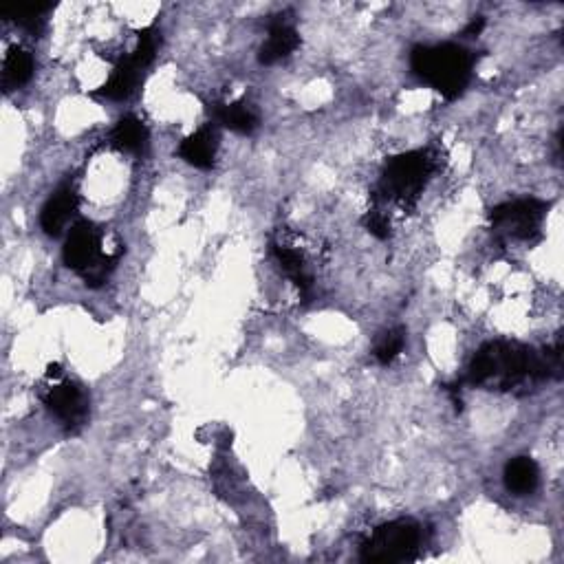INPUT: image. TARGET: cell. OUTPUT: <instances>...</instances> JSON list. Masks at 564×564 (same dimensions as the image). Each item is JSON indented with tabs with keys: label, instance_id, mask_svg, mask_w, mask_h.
Segmentation results:
<instances>
[{
	"label": "cell",
	"instance_id": "1",
	"mask_svg": "<svg viewBox=\"0 0 564 564\" xmlns=\"http://www.w3.org/2000/svg\"><path fill=\"white\" fill-rule=\"evenodd\" d=\"M560 368V344L538 353L520 342L496 340L483 344L476 351L468 371V382L472 386L512 393L518 388L536 386L549 377H558Z\"/></svg>",
	"mask_w": 564,
	"mask_h": 564
},
{
	"label": "cell",
	"instance_id": "2",
	"mask_svg": "<svg viewBox=\"0 0 564 564\" xmlns=\"http://www.w3.org/2000/svg\"><path fill=\"white\" fill-rule=\"evenodd\" d=\"M410 69L441 97L457 100L472 80L474 53L454 42L417 45L410 53Z\"/></svg>",
	"mask_w": 564,
	"mask_h": 564
},
{
	"label": "cell",
	"instance_id": "3",
	"mask_svg": "<svg viewBox=\"0 0 564 564\" xmlns=\"http://www.w3.org/2000/svg\"><path fill=\"white\" fill-rule=\"evenodd\" d=\"M437 168L439 157L432 150H410V153L388 159L382 181H379V199L395 203L404 210L415 208Z\"/></svg>",
	"mask_w": 564,
	"mask_h": 564
},
{
	"label": "cell",
	"instance_id": "4",
	"mask_svg": "<svg viewBox=\"0 0 564 564\" xmlns=\"http://www.w3.org/2000/svg\"><path fill=\"white\" fill-rule=\"evenodd\" d=\"M124 249L108 252L104 247V232L91 221L71 225L67 243H64V263L73 269L89 287H100L113 274L117 260Z\"/></svg>",
	"mask_w": 564,
	"mask_h": 564
},
{
	"label": "cell",
	"instance_id": "5",
	"mask_svg": "<svg viewBox=\"0 0 564 564\" xmlns=\"http://www.w3.org/2000/svg\"><path fill=\"white\" fill-rule=\"evenodd\" d=\"M421 525L410 518H399L393 523L377 527L362 545V560L366 562H408L419 556Z\"/></svg>",
	"mask_w": 564,
	"mask_h": 564
},
{
	"label": "cell",
	"instance_id": "6",
	"mask_svg": "<svg viewBox=\"0 0 564 564\" xmlns=\"http://www.w3.org/2000/svg\"><path fill=\"white\" fill-rule=\"evenodd\" d=\"M549 203L540 199H516L496 205L490 212L492 232L503 241L534 243L542 234Z\"/></svg>",
	"mask_w": 564,
	"mask_h": 564
},
{
	"label": "cell",
	"instance_id": "7",
	"mask_svg": "<svg viewBox=\"0 0 564 564\" xmlns=\"http://www.w3.org/2000/svg\"><path fill=\"white\" fill-rule=\"evenodd\" d=\"M42 401H45L51 415L69 430L84 426L86 417H89V397L73 382H56L49 386L47 393L42 395Z\"/></svg>",
	"mask_w": 564,
	"mask_h": 564
},
{
	"label": "cell",
	"instance_id": "8",
	"mask_svg": "<svg viewBox=\"0 0 564 564\" xmlns=\"http://www.w3.org/2000/svg\"><path fill=\"white\" fill-rule=\"evenodd\" d=\"M80 205V194L75 188L73 181L62 183V186L51 194L49 201L45 203V208L40 212V227L49 236H60L67 230L69 223L73 221L75 212H78Z\"/></svg>",
	"mask_w": 564,
	"mask_h": 564
},
{
	"label": "cell",
	"instance_id": "9",
	"mask_svg": "<svg viewBox=\"0 0 564 564\" xmlns=\"http://www.w3.org/2000/svg\"><path fill=\"white\" fill-rule=\"evenodd\" d=\"M216 150H219V133H216L212 124H208L183 139L177 148V155L194 168L210 170L216 161Z\"/></svg>",
	"mask_w": 564,
	"mask_h": 564
},
{
	"label": "cell",
	"instance_id": "10",
	"mask_svg": "<svg viewBox=\"0 0 564 564\" xmlns=\"http://www.w3.org/2000/svg\"><path fill=\"white\" fill-rule=\"evenodd\" d=\"M298 47H300V36L294 25H289L285 16H276V20H271L269 36L265 40V45L260 47L258 60L260 64H276L291 56Z\"/></svg>",
	"mask_w": 564,
	"mask_h": 564
},
{
	"label": "cell",
	"instance_id": "11",
	"mask_svg": "<svg viewBox=\"0 0 564 564\" xmlns=\"http://www.w3.org/2000/svg\"><path fill=\"white\" fill-rule=\"evenodd\" d=\"M141 80H144V69L137 67L130 56H126L117 62L111 78L95 91V95L106 97V100H128L137 91Z\"/></svg>",
	"mask_w": 564,
	"mask_h": 564
},
{
	"label": "cell",
	"instance_id": "12",
	"mask_svg": "<svg viewBox=\"0 0 564 564\" xmlns=\"http://www.w3.org/2000/svg\"><path fill=\"white\" fill-rule=\"evenodd\" d=\"M108 141H111V146L115 150H119V153L137 155L148 144V128H146L144 122H141L139 117L124 115L113 126L111 135H108Z\"/></svg>",
	"mask_w": 564,
	"mask_h": 564
},
{
	"label": "cell",
	"instance_id": "13",
	"mask_svg": "<svg viewBox=\"0 0 564 564\" xmlns=\"http://www.w3.org/2000/svg\"><path fill=\"white\" fill-rule=\"evenodd\" d=\"M505 487L516 496H527L536 492L540 483V470L538 463L529 457H516L505 465Z\"/></svg>",
	"mask_w": 564,
	"mask_h": 564
},
{
	"label": "cell",
	"instance_id": "14",
	"mask_svg": "<svg viewBox=\"0 0 564 564\" xmlns=\"http://www.w3.org/2000/svg\"><path fill=\"white\" fill-rule=\"evenodd\" d=\"M214 119L223 128L232 130L238 135H252L258 128L260 119L256 111L245 102H232V104H216L214 106Z\"/></svg>",
	"mask_w": 564,
	"mask_h": 564
},
{
	"label": "cell",
	"instance_id": "15",
	"mask_svg": "<svg viewBox=\"0 0 564 564\" xmlns=\"http://www.w3.org/2000/svg\"><path fill=\"white\" fill-rule=\"evenodd\" d=\"M34 69V56L23 47H12L3 60V86L7 91L20 89V86H25L31 80Z\"/></svg>",
	"mask_w": 564,
	"mask_h": 564
},
{
	"label": "cell",
	"instance_id": "16",
	"mask_svg": "<svg viewBox=\"0 0 564 564\" xmlns=\"http://www.w3.org/2000/svg\"><path fill=\"white\" fill-rule=\"evenodd\" d=\"M274 254L278 258V263L282 267V271L294 280V285L300 289L302 296H309L313 289V276L309 274L305 258L294 247L287 245H274Z\"/></svg>",
	"mask_w": 564,
	"mask_h": 564
},
{
	"label": "cell",
	"instance_id": "17",
	"mask_svg": "<svg viewBox=\"0 0 564 564\" xmlns=\"http://www.w3.org/2000/svg\"><path fill=\"white\" fill-rule=\"evenodd\" d=\"M53 5H31V7H18L9 9V12H0L5 20H12L20 29H25L27 34L40 38L47 29V14L51 12Z\"/></svg>",
	"mask_w": 564,
	"mask_h": 564
},
{
	"label": "cell",
	"instance_id": "18",
	"mask_svg": "<svg viewBox=\"0 0 564 564\" xmlns=\"http://www.w3.org/2000/svg\"><path fill=\"white\" fill-rule=\"evenodd\" d=\"M137 36H139L137 47L133 49V53H130V60H133L137 67L146 71L157 56V49L161 45V34H159V29L155 25H150L146 29H141Z\"/></svg>",
	"mask_w": 564,
	"mask_h": 564
},
{
	"label": "cell",
	"instance_id": "19",
	"mask_svg": "<svg viewBox=\"0 0 564 564\" xmlns=\"http://www.w3.org/2000/svg\"><path fill=\"white\" fill-rule=\"evenodd\" d=\"M406 346V331L404 329H390L388 333L382 335V340L375 346V357L379 364H393L397 357L401 355Z\"/></svg>",
	"mask_w": 564,
	"mask_h": 564
},
{
	"label": "cell",
	"instance_id": "20",
	"mask_svg": "<svg viewBox=\"0 0 564 564\" xmlns=\"http://www.w3.org/2000/svg\"><path fill=\"white\" fill-rule=\"evenodd\" d=\"M364 225H366V230L377 238H388L390 236V221H388V216L379 208H373L371 212H366Z\"/></svg>",
	"mask_w": 564,
	"mask_h": 564
},
{
	"label": "cell",
	"instance_id": "21",
	"mask_svg": "<svg viewBox=\"0 0 564 564\" xmlns=\"http://www.w3.org/2000/svg\"><path fill=\"white\" fill-rule=\"evenodd\" d=\"M483 27H485V18H481V16L474 18L472 23H470L468 27H465V36H472V38L479 36L481 31H483Z\"/></svg>",
	"mask_w": 564,
	"mask_h": 564
}]
</instances>
